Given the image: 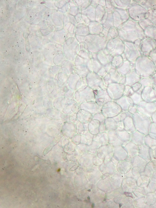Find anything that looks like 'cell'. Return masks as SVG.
<instances>
[{"label": "cell", "instance_id": "ac0fdd59", "mask_svg": "<svg viewBox=\"0 0 156 208\" xmlns=\"http://www.w3.org/2000/svg\"><path fill=\"white\" fill-rule=\"evenodd\" d=\"M90 34H91L102 35L103 27L102 25L96 21L90 22L87 25Z\"/></svg>", "mask_w": 156, "mask_h": 208}, {"label": "cell", "instance_id": "7402d4cb", "mask_svg": "<svg viewBox=\"0 0 156 208\" xmlns=\"http://www.w3.org/2000/svg\"><path fill=\"white\" fill-rule=\"evenodd\" d=\"M138 155L145 160L150 159V148L145 144L138 146Z\"/></svg>", "mask_w": 156, "mask_h": 208}, {"label": "cell", "instance_id": "f5cc1de1", "mask_svg": "<svg viewBox=\"0 0 156 208\" xmlns=\"http://www.w3.org/2000/svg\"><path fill=\"white\" fill-rule=\"evenodd\" d=\"M106 4V0H99V5L104 7Z\"/></svg>", "mask_w": 156, "mask_h": 208}, {"label": "cell", "instance_id": "6f0895ef", "mask_svg": "<svg viewBox=\"0 0 156 208\" xmlns=\"http://www.w3.org/2000/svg\"><path fill=\"white\" fill-rule=\"evenodd\" d=\"M87 199H88V200H90V197L89 196H88V197H87Z\"/></svg>", "mask_w": 156, "mask_h": 208}, {"label": "cell", "instance_id": "d6986e66", "mask_svg": "<svg viewBox=\"0 0 156 208\" xmlns=\"http://www.w3.org/2000/svg\"><path fill=\"white\" fill-rule=\"evenodd\" d=\"M145 135L136 130L130 134V138L132 142L139 146L144 144Z\"/></svg>", "mask_w": 156, "mask_h": 208}, {"label": "cell", "instance_id": "4dcf8cb0", "mask_svg": "<svg viewBox=\"0 0 156 208\" xmlns=\"http://www.w3.org/2000/svg\"><path fill=\"white\" fill-rule=\"evenodd\" d=\"M144 144L152 149V147H156V139L150 136L148 134L145 136L144 138Z\"/></svg>", "mask_w": 156, "mask_h": 208}, {"label": "cell", "instance_id": "60d3db41", "mask_svg": "<svg viewBox=\"0 0 156 208\" xmlns=\"http://www.w3.org/2000/svg\"><path fill=\"white\" fill-rule=\"evenodd\" d=\"M138 22L144 30L148 26L153 24L150 20L147 18H145Z\"/></svg>", "mask_w": 156, "mask_h": 208}, {"label": "cell", "instance_id": "52a82bcc", "mask_svg": "<svg viewBox=\"0 0 156 208\" xmlns=\"http://www.w3.org/2000/svg\"><path fill=\"white\" fill-rule=\"evenodd\" d=\"M130 18L138 22L145 18L147 11L139 4L132 0V2L127 9Z\"/></svg>", "mask_w": 156, "mask_h": 208}, {"label": "cell", "instance_id": "d4e9b609", "mask_svg": "<svg viewBox=\"0 0 156 208\" xmlns=\"http://www.w3.org/2000/svg\"><path fill=\"white\" fill-rule=\"evenodd\" d=\"M146 37L156 41V24H153L147 27L144 30Z\"/></svg>", "mask_w": 156, "mask_h": 208}, {"label": "cell", "instance_id": "f35d334b", "mask_svg": "<svg viewBox=\"0 0 156 208\" xmlns=\"http://www.w3.org/2000/svg\"><path fill=\"white\" fill-rule=\"evenodd\" d=\"M141 84L142 86L144 87L147 86H153V82L151 78H141V80L139 82Z\"/></svg>", "mask_w": 156, "mask_h": 208}, {"label": "cell", "instance_id": "603a6c76", "mask_svg": "<svg viewBox=\"0 0 156 208\" xmlns=\"http://www.w3.org/2000/svg\"><path fill=\"white\" fill-rule=\"evenodd\" d=\"M95 7L90 5L85 9L81 11V14L86 15L90 22L95 21Z\"/></svg>", "mask_w": 156, "mask_h": 208}, {"label": "cell", "instance_id": "816d5d0a", "mask_svg": "<svg viewBox=\"0 0 156 208\" xmlns=\"http://www.w3.org/2000/svg\"><path fill=\"white\" fill-rule=\"evenodd\" d=\"M151 119L152 122L156 124V111L152 115L151 117Z\"/></svg>", "mask_w": 156, "mask_h": 208}, {"label": "cell", "instance_id": "9f6ffc18", "mask_svg": "<svg viewBox=\"0 0 156 208\" xmlns=\"http://www.w3.org/2000/svg\"><path fill=\"white\" fill-rule=\"evenodd\" d=\"M154 104H155V108H156V101L155 102H154Z\"/></svg>", "mask_w": 156, "mask_h": 208}, {"label": "cell", "instance_id": "ffe728a7", "mask_svg": "<svg viewBox=\"0 0 156 208\" xmlns=\"http://www.w3.org/2000/svg\"><path fill=\"white\" fill-rule=\"evenodd\" d=\"M131 69L130 62L127 60L124 61L116 68L117 72L122 76H125Z\"/></svg>", "mask_w": 156, "mask_h": 208}, {"label": "cell", "instance_id": "f907efd6", "mask_svg": "<svg viewBox=\"0 0 156 208\" xmlns=\"http://www.w3.org/2000/svg\"><path fill=\"white\" fill-rule=\"evenodd\" d=\"M75 37L79 43L84 42L85 36L75 35Z\"/></svg>", "mask_w": 156, "mask_h": 208}, {"label": "cell", "instance_id": "f6af8a7d", "mask_svg": "<svg viewBox=\"0 0 156 208\" xmlns=\"http://www.w3.org/2000/svg\"><path fill=\"white\" fill-rule=\"evenodd\" d=\"M149 57L153 62L156 68V48L152 52Z\"/></svg>", "mask_w": 156, "mask_h": 208}, {"label": "cell", "instance_id": "1f68e13d", "mask_svg": "<svg viewBox=\"0 0 156 208\" xmlns=\"http://www.w3.org/2000/svg\"><path fill=\"white\" fill-rule=\"evenodd\" d=\"M102 26L103 28L107 30L111 27H114L112 13L108 14L107 19Z\"/></svg>", "mask_w": 156, "mask_h": 208}, {"label": "cell", "instance_id": "91938a15", "mask_svg": "<svg viewBox=\"0 0 156 208\" xmlns=\"http://www.w3.org/2000/svg\"><path fill=\"white\" fill-rule=\"evenodd\" d=\"M88 191H89V192L90 191V190H88Z\"/></svg>", "mask_w": 156, "mask_h": 208}, {"label": "cell", "instance_id": "c3c4849f", "mask_svg": "<svg viewBox=\"0 0 156 208\" xmlns=\"http://www.w3.org/2000/svg\"><path fill=\"white\" fill-rule=\"evenodd\" d=\"M106 131V127L105 124V121L100 122L99 126V133H102Z\"/></svg>", "mask_w": 156, "mask_h": 208}, {"label": "cell", "instance_id": "2e32d148", "mask_svg": "<svg viewBox=\"0 0 156 208\" xmlns=\"http://www.w3.org/2000/svg\"><path fill=\"white\" fill-rule=\"evenodd\" d=\"M127 115L123 121L124 129L129 134L136 131L134 123L133 115L128 111L126 112Z\"/></svg>", "mask_w": 156, "mask_h": 208}, {"label": "cell", "instance_id": "4316f807", "mask_svg": "<svg viewBox=\"0 0 156 208\" xmlns=\"http://www.w3.org/2000/svg\"><path fill=\"white\" fill-rule=\"evenodd\" d=\"M115 102L121 108L123 112H127L129 104L126 96L123 95L119 99L115 100Z\"/></svg>", "mask_w": 156, "mask_h": 208}, {"label": "cell", "instance_id": "8992f818", "mask_svg": "<svg viewBox=\"0 0 156 208\" xmlns=\"http://www.w3.org/2000/svg\"><path fill=\"white\" fill-rule=\"evenodd\" d=\"M124 48V42L119 37L107 41L105 49L113 57L121 55Z\"/></svg>", "mask_w": 156, "mask_h": 208}, {"label": "cell", "instance_id": "9c48e42d", "mask_svg": "<svg viewBox=\"0 0 156 208\" xmlns=\"http://www.w3.org/2000/svg\"><path fill=\"white\" fill-rule=\"evenodd\" d=\"M121 107L115 101H110L102 107L101 112L106 118H113L122 112Z\"/></svg>", "mask_w": 156, "mask_h": 208}, {"label": "cell", "instance_id": "680465c9", "mask_svg": "<svg viewBox=\"0 0 156 208\" xmlns=\"http://www.w3.org/2000/svg\"><path fill=\"white\" fill-rule=\"evenodd\" d=\"M121 206V204H119V207H120Z\"/></svg>", "mask_w": 156, "mask_h": 208}, {"label": "cell", "instance_id": "277c9868", "mask_svg": "<svg viewBox=\"0 0 156 208\" xmlns=\"http://www.w3.org/2000/svg\"><path fill=\"white\" fill-rule=\"evenodd\" d=\"M141 40H137L134 43L124 42V50L121 55L124 61L127 60L130 62H134L142 56L139 48Z\"/></svg>", "mask_w": 156, "mask_h": 208}, {"label": "cell", "instance_id": "ba28073f", "mask_svg": "<svg viewBox=\"0 0 156 208\" xmlns=\"http://www.w3.org/2000/svg\"><path fill=\"white\" fill-rule=\"evenodd\" d=\"M112 16L114 26L117 28L130 18L127 9L117 6L115 8Z\"/></svg>", "mask_w": 156, "mask_h": 208}, {"label": "cell", "instance_id": "7bdbcfd3", "mask_svg": "<svg viewBox=\"0 0 156 208\" xmlns=\"http://www.w3.org/2000/svg\"><path fill=\"white\" fill-rule=\"evenodd\" d=\"M98 113L93 115V119L97 120L100 122L104 121L106 117L102 113Z\"/></svg>", "mask_w": 156, "mask_h": 208}, {"label": "cell", "instance_id": "f1b7e54d", "mask_svg": "<svg viewBox=\"0 0 156 208\" xmlns=\"http://www.w3.org/2000/svg\"><path fill=\"white\" fill-rule=\"evenodd\" d=\"M95 11V21L100 23L106 12V11L104 7L99 5L96 7Z\"/></svg>", "mask_w": 156, "mask_h": 208}, {"label": "cell", "instance_id": "11a10c76", "mask_svg": "<svg viewBox=\"0 0 156 208\" xmlns=\"http://www.w3.org/2000/svg\"><path fill=\"white\" fill-rule=\"evenodd\" d=\"M155 155L156 157V147L155 149Z\"/></svg>", "mask_w": 156, "mask_h": 208}, {"label": "cell", "instance_id": "3957f363", "mask_svg": "<svg viewBox=\"0 0 156 208\" xmlns=\"http://www.w3.org/2000/svg\"><path fill=\"white\" fill-rule=\"evenodd\" d=\"M107 41L103 35L89 34L85 36L84 42L88 47L89 52L97 53L105 48Z\"/></svg>", "mask_w": 156, "mask_h": 208}, {"label": "cell", "instance_id": "7dc6e473", "mask_svg": "<svg viewBox=\"0 0 156 208\" xmlns=\"http://www.w3.org/2000/svg\"><path fill=\"white\" fill-rule=\"evenodd\" d=\"M77 25L84 23L81 17V13H78L75 16Z\"/></svg>", "mask_w": 156, "mask_h": 208}, {"label": "cell", "instance_id": "e575fe53", "mask_svg": "<svg viewBox=\"0 0 156 208\" xmlns=\"http://www.w3.org/2000/svg\"><path fill=\"white\" fill-rule=\"evenodd\" d=\"M118 37V32L117 28L113 27L108 30L107 37V41L109 40Z\"/></svg>", "mask_w": 156, "mask_h": 208}, {"label": "cell", "instance_id": "f546056e", "mask_svg": "<svg viewBox=\"0 0 156 208\" xmlns=\"http://www.w3.org/2000/svg\"><path fill=\"white\" fill-rule=\"evenodd\" d=\"M76 129V132L80 133H86L89 131L88 125L89 123H84L77 120L75 123Z\"/></svg>", "mask_w": 156, "mask_h": 208}, {"label": "cell", "instance_id": "5bb4252c", "mask_svg": "<svg viewBox=\"0 0 156 208\" xmlns=\"http://www.w3.org/2000/svg\"><path fill=\"white\" fill-rule=\"evenodd\" d=\"M94 94L95 101L100 106H102L107 102L112 101L106 90L105 91L103 89L98 90L97 93Z\"/></svg>", "mask_w": 156, "mask_h": 208}, {"label": "cell", "instance_id": "ee69618b", "mask_svg": "<svg viewBox=\"0 0 156 208\" xmlns=\"http://www.w3.org/2000/svg\"><path fill=\"white\" fill-rule=\"evenodd\" d=\"M131 87L134 92H137L141 88L142 85L139 82L132 86Z\"/></svg>", "mask_w": 156, "mask_h": 208}, {"label": "cell", "instance_id": "74e56055", "mask_svg": "<svg viewBox=\"0 0 156 208\" xmlns=\"http://www.w3.org/2000/svg\"><path fill=\"white\" fill-rule=\"evenodd\" d=\"M129 97L133 100L134 105L136 106L143 100L141 94L137 92H134Z\"/></svg>", "mask_w": 156, "mask_h": 208}, {"label": "cell", "instance_id": "b9f144b4", "mask_svg": "<svg viewBox=\"0 0 156 208\" xmlns=\"http://www.w3.org/2000/svg\"><path fill=\"white\" fill-rule=\"evenodd\" d=\"M148 135L151 137L156 139V124L152 122Z\"/></svg>", "mask_w": 156, "mask_h": 208}, {"label": "cell", "instance_id": "e0dca14e", "mask_svg": "<svg viewBox=\"0 0 156 208\" xmlns=\"http://www.w3.org/2000/svg\"><path fill=\"white\" fill-rule=\"evenodd\" d=\"M93 115L89 111L80 109L76 114L77 119L80 122L89 123L93 119Z\"/></svg>", "mask_w": 156, "mask_h": 208}, {"label": "cell", "instance_id": "9a60e30c", "mask_svg": "<svg viewBox=\"0 0 156 208\" xmlns=\"http://www.w3.org/2000/svg\"><path fill=\"white\" fill-rule=\"evenodd\" d=\"M125 85L131 87L134 84L139 82L141 77L135 72L134 69H132L125 76Z\"/></svg>", "mask_w": 156, "mask_h": 208}, {"label": "cell", "instance_id": "836d02e7", "mask_svg": "<svg viewBox=\"0 0 156 208\" xmlns=\"http://www.w3.org/2000/svg\"><path fill=\"white\" fill-rule=\"evenodd\" d=\"M96 58L103 66H105L110 62L105 55L101 51L97 53Z\"/></svg>", "mask_w": 156, "mask_h": 208}, {"label": "cell", "instance_id": "7c38bea8", "mask_svg": "<svg viewBox=\"0 0 156 208\" xmlns=\"http://www.w3.org/2000/svg\"><path fill=\"white\" fill-rule=\"evenodd\" d=\"M143 100L148 102H154L156 101V91L152 86L144 87L141 93Z\"/></svg>", "mask_w": 156, "mask_h": 208}, {"label": "cell", "instance_id": "484cf974", "mask_svg": "<svg viewBox=\"0 0 156 208\" xmlns=\"http://www.w3.org/2000/svg\"><path fill=\"white\" fill-rule=\"evenodd\" d=\"M100 124V121L93 119L88 124V128L89 132L92 134H97L99 133Z\"/></svg>", "mask_w": 156, "mask_h": 208}, {"label": "cell", "instance_id": "8fae6325", "mask_svg": "<svg viewBox=\"0 0 156 208\" xmlns=\"http://www.w3.org/2000/svg\"><path fill=\"white\" fill-rule=\"evenodd\" d=\"M137 111L151 118L156 111L154 102H148L143 100L137 106Z\"/></svg>", "mask_w": 156, "mask_h": 208}, {"label": "cell", "instance_id": "44dd1931", "mask_svg": "<svg viewBox=\"0 0 156 208\" xmlns=\"http://www.w3.org/2000/svg\"><path fill=\"white\" fill-rule=\"evenodd\" d=\"M76 35L86 36L90 34L88 27L84 23H81L76 26L75 31Z\"/></svg>", "mask_w": 156, "mask_h": 208}, {"label": "cell", "instance_id": "8d00e7d4", "mask_svg": "<svg viewBox=\"0 0 156 208\" xmlns=\"http://www.w3.org/2000/svg\"><path fill=\"white\" fill-rule=\"evenodd\" d=\"M117 6L127 9L132 2V0H115Z\"/></svg>", "mask_w": 156, "mask_h": 208}, {"label": "cell", "instance_id": "681fc988", "mask_svg": "<svg viewBox=\"0 0 156 208\" xmlns=\"http://www.w3.org/2000/svg\"><path fill=\"white\" fill-rule=\"evenodd\" d=\"M81 17L84 23L85 24L88 25L89 23L90 22V20L85 14H81Z\"/></svg>", "mask_w": 156, "mask_h": 208}, {"label": "cell", "instance_id": "db71d44e", "mask_svg": "<svg viewBox=\"0 0 156 208\" xmlns=\"http://www.w3.org/2000/svg\"><path fill=\"white\" fill-rule=\"evenodd\" d=\"M91 206H92V208L94 207L95 206L94 204V203H92V204Z\"/></svg>", "mask_w": 156, "mask_h": 208}, {"label": "cell", "instance_id": "4fadbf2b", "mask_svg": "<svg viewBox=\"0 0 156 208\" xmlns=\"http://www.w3.org/2000/svg\"><path fill=\"white\" fill-rule=\"evenodd\" d=\"M81 109L86 110L90 113L93 116L101 112L102 106L99 105L95 101L84 102L80 105Z\"/></svg>", "mask_w": 156, "mask_h": 208}, {"label": "cell", "instance_id": "d590c367", "mask_svg": "<svg viewBox=\"0 0 156 208\" xmlns=\"http://www.w3.org/2000/svg\"><path fill=\"white\" fill-rule=\"evenodd\" d=\"M124 61L121 55L114 56L111 62V66L116 69Z\"/></svg>", "mask_w": 156, "mask_h": 208}, {"label": "cell", "instance_id": "bcb514c9", "mask_svg": "<svg viewBox=\"0 0 156 208\" xmlns=\"http://www.w3.org/2000/svg\"><path fill=\"white\" fill-rule=\"evenodd\" d=\"M132 115L137 112L136 106L129 105L128 111Z\"/></svg>", "mask_w": 156, "mask_h": 208}, {"label": "cell", "instance_id": "5b68a950", "mask_svg": "<svg viewBox=\"0 0 156 208\" xmlns=\"http://www.w3.org/2000/svg\"><path fill=\"white\" fill-rule=\"evenodd\" d=\"M133 118L136 130L145 135L148 134L152 122L151 118L138 111L133 114Z\"/></svg>", "mask_w": 156, "mask_h": 208}, {"label": "cell", "instance_id": "6da1fadb", "mask_svg": "<svg viewBox=\"0 0 156 208\" xmlns=\"http://www.w3.org/2000/svg\"><path fill=\"white\" fill-rule=\"evenodd\" d=\"M117 29L118 37L124 42L134 43L146 37L138 22L130 18Z\"/></svg>", "mask_w": 156, "mask_h": 208}, {"label": "cell", "instance_id": "83f0119b", "mask_svg": "<svg viewBox=\"0 0 156 208\" xmlns=\"http://www.w3.org/2000/svg\"><path fill=\"white\" fill-rule=\"evenodd\" d=\"M105 124L106 131L115 130L117 128V122L113 118H106Z\"/></svg>", "mask_w": 156, "mask_h": 208}, {"label": "cell", "instance_id": "7a4b0ae2", "mask_svg": "<svg viewBox=\"0 0 156 208\" xmlns=\"http://www.w3.org/2000/svg\"><path fill=\"white\" fill-rule=\"evenodd\" d=\"M134 70L141 78L150 77L156 72L155 66L151 58L144 55L135 62Z\"/></svg>", "mask_w": 156, "mask_h": 208}, {"label": "cell", "instance_id": "30bf717a", "mask_svg": "<svg viewBox=\"0 0 156 208\" xmlns=\"http://www.w3.org/2000/svg\"><path fill=\"white\" fill-rule=\"evenodd\" d=\"M139 48L142 55L149 57L152 52L156 48V41L146 37L141 40Z\"/></svg>", "mask_w": 156, "mask_h": 208}, {"label": "cell", "instance_id": "ab89813d", "mask_svg": "<svg viewBox=\"0 0 156 208\" xmlns=\"http://www.w3.org/2000/svg\"><path fill=\"white\" fill-rule=\"evenodd\" d=\"M104 8L108 14L112 13L115 8L112 6L110 0H106V4Z\"/></svg>", "mask_w": 156, "mask_h": 208}, {"label": "cell", "instance_id": "cb8c5ba5", "mask_svg": "<svg viewBox=\"0 0 156 208\" xmlns=\"http://www.w3.org/2000/svg\"><path fill=\"white\" fill-rule=\"evenodd\" d=\"M148 11L156 8V0H134Z\"/></svg>", "mask_w": 156, "mask_h": 208}, {"label": "cell", "instance_id": "d6a6232c", "mask_svg": "<svg viewBox=\"0 0 156 208\" xmlns=\"http://www.w3.org/2000/svg\"><path fill=\"white\" fill-rule=\"evenodd\" d=\"M145 18L149 19L153 24H156V8L148 11Z\"/></svg>", "mask_w": 156, "mask_h": 208}]
</instances>
